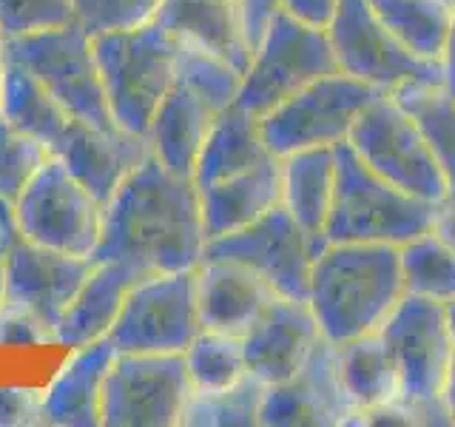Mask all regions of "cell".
<instances>
[{"label":"cell","mask_w":455,"mask_h":427,"mask_svg":"<svg viewBox=\"0 0 455 427\" xmlns=\"http://www.w3.org/2000/svg\"><path fill=\"white\" fill-rule=\"evenodd\" d=\"M205 225L191 177L151 154L103 205V237L92 262L120 260L142 277L203 262Z\"/></svg>","instance_id":"6da1fadb"},{"label":"cell","mask_w":455,"mask_h":427,"mask_svg":"<svg viewBox=\"0 0 455 427\" xmlns=\"http://www.w3.org/2000/svg\"><path fill=\"white\" fill-rule=\"evenodd\" d=\"M404 294L398 246L327 242L313 260L307 302L333 345L376 334Z\"/></svg>","instance_id":"7a4b0ae2"},{"label":"cell","mask_w":455,"mask_h":427,"mask_svg":"<svg viewBox=\"0 0 455 427\" xmlns=\"http://www.w3.org/2000/svg\"><path fill=\"white\" fill-rule=\"evenodd\" d=\"M239 85L242 71L231 63L191 43H180L174 85L163 97L146 134L151 154L174 174L191 177L213 123L234 106Z\"/></svg>","instance_id":"3957f363"},{"label":"cell","mask_w":455,"mask_h":427,"mask_svg":"<svg viewBox=\"0 0 455 427\" xmlns=\"http://www.w3.org/2000/svg\"><path fill=\"white\" fill-rule=\"evenodd\" d=\"M435 205L379 177L345 140L336 146V197L324 239L384 242L402 248L404 242L430 231Z\"/></svg>","instance_id":"277c9868"},{"label":"cell","mask_w":455,"mask_h":427,"mask_svg":"<svg viewBox=\"0 0 455 427\" xmlns=\"http://www.w3.org/2000/svg\"><path fill=\"white\" fill-rule=\"evenodd\" d=\"M387 345L398 382L402 405L416 424H452L444 405V382L450 374L455 339L447 325V310L441 302L416 294H404L402 302L379 327Z\"/></svg>","instance_id":"5b68a950"},{"label":"cell","mask_w":455,"mask_h":427,"mask_svg":"<svg viewBox=\"0 0 455 427\" xmlns=\"http://www.w3.org/2000/svg\"><path fill=\"white\" fill-rule=\"evenodd\" d=\"M94 54L114 123L146 137L163 97L174 85L180 40L163 26L146 23L97 35Z\"/></svg>","instance_id":"8992f818"},{"label":"cell","mask_w":455,"mask_h":427,"mask_svg":"<svg viewBox=\"0 0 455 427\" xmlns=\"http://www.w3.org/2000/svg\"><path fill=\"white\" fill-rule=\"evenodd\" d=\"M333 71H339V63L327 28L302 23L284 9H276L259 46L253 49L234 103L253 117H265L270 109Z\"/></svg>","instance_id":"52a82bcc"},{"label":"cell","mask_w":455,"mask_h":427,"mask_svg":"<svg viewBox=\"0 0 455 427\" xmlns=\"http://www.w3.org/2000/svg\"><path fill=\"white\" fill-rule=\"evenodd\" d=\"M6 57L32 71L71 120L100 128L114 125L94 54V37L80 20L12 37L6 40Z\"/></svg>","instance_id":"ba28073f"},{"label":"cell","mask_w":455,"mask_h":427,"mask_svg":"<svg viewBox=\"0 0 455 427\" xmlns=\"http://www.w3.org/2000/svg\"><path fill=\"white\" fill-rule=\"evenodd\" d=\"M26 242L92 260L103 237V203L52 154L14 199Z\"/></svg>","instance_id":"9c48e42d"},{"label":"cell","mask_w":455,"mask_h":427,"mask_svg":"<svg viewBox=\"0 0 455 427\" xmlns=\"http://www.w3.org/2000/svg\"><path fill=\"white\" fill-rule=\"evenodd\" d=\"M347 146L379 177L404 189L407 194L430 199V203H441L450 197L447 180L416 120L395 103L390 92H381L364 106L350 128Z\"/></svg>","instance_id":"30bf717a"},{"label":"cell","mask_w":455,"mask_h":427,"mask_svg":"<svg viewBox=\"0 0 455 427\" xmlns=\"http://www.w3.org/2000/svg\"><path fill=\"white\" fill-rule=\"evenodd\" d=\"M379 94L373 85L333 71L259 117L262 137L276 157L305 149H333L350 137L355 117Z\"/></svg>","instance_id":"8fae6325"},{"label":"cell","mask_w":455,"mask_h":427,"mask_svg":"<svg viewBox=\"0 0 455 427\" xmlns=\"http://www.w3.org/2000/svg\"><path fill=\"white\" fill-rule=\"evenodd\" d=\"M196 268L142 277L108 331L117 353H185L199 336Z\"/></svg>","instance_id":"7c38bea8"},{"label":"cell","mask_w":455,"mask_h":427,"mask_svg":"<svg viewBox=\"0 0 455 427\" xmlns=\"http://www.w3.org/2000/svg\"><path fill=\"white\" fill-rule=\"evenodd\" d=\"M322 246L313 239L293 214L276 205L239 231L205 239L203 260H225L253 270L274 294L307 299L313 260Z\"/></svg>","instance_id":"4fadbf2b"},{"label":"cell","mask_w":455,"mask_h":427,"mask_svg":"<svg viewBox=\"0 0 455 427\" xmlns=\"http://www.w3.org/2000/svg\"><path fill=\"white\" fill-rule=\"evenodd\" d=\"M194 388L182 353H117L106 376L100 422L108 427H174Z\"/></svg>","instance_id":"5bb4252c"},{"label":"cell","mask_w":455,"mask_h":427,"mask_svg":"<svg viewBox=\"0 0 455 427\" xmlns=\"http://www.w3.org/2000/svg\"><path fill=\"white\" fill-rule=\"evenodd\" d=\"M327 37H331L339 71L379 92H395L398 85L412 80L444 83L441 63L424 60L416 52H410L376 18L367 0H339L333 20L327 26Z\"/></svg>","instance_id":"9a60e30c"},{"label":"cell","mask_w":455,"mask_h":427,"mask_svg":"<svg viewBox=\"0 0 455 427\" xmlns=\"http://www.w3.org/2000/svg\"><path fill=\"white\" fill-rule=\"evenodd\" d=\"M355 405L339 374V356L331 339H319L305 365L288 382L265 384L262 427H339L353 424Z\"/></svg>","instance_id":"2e32d148"},{"label":"cell","mask_w":455,"mask_h":427,"mask_svg":"<svg viewBox=\"0 0 455 427\" xmlns=\"http://www.w3.org/2000/svg\"><path fill=\"white\" fill-rule=\"evenodd\" d=\"M4 270L9 302L32 310L57 336V325L80 294L85 277L92 274V260L20 239L4 260Z\"/></svg>","instance_id":"e0dca14e"},{"label":"cell","mask_w":455,"mask_h":427,"mask_svg":"<svg viewBox=\"0 0 455 427\" xmlns=\"http://www.w3.org/2000/svg\"><path fill=\"white\" fill-rule=\"evenodd\" d=\"M319 339L322 327L307 299L274 296L242 336L248 374L262 384L288 382Z\"/></svg>","instance_id":"ac0fdd59"},{"label":"cell","mask_w":455,"mask_h":427,"mask_svg":"<svg viewBox=\"0 0 455 427\" xmlns=\"http://www.w3.org/2000/svg\"><path fill=\"white\" fill-rule=\"evenodd\" d=\"M54 154L106 205L114 191L148 160L151 146L148 137L125 132L117 123L100 128L71 120L54 146Z\"/></svg>","instance_id":"d6986e66"},{"label":"cell","mask_w":455,"mask_h":427,"mask_svg":"<svg viewBox=\"0 0 455 427\" xmlns=\"http://www.w3.org/2000/svg\"><path fill=\"white\" fill-rule=\"evenodd\" d=\"M117 348L111 339H94L89 345H77L75 353L57 370V376L43 391L40 419L57 427H97L103 407L106 376L114 365Z\"/></svg>","instance_id":"ffe728a7"},{"label":"cell","mask_w":455,"mask_h":427,"mask_svg":"<svg viewBox=\"0 0 455 427\" xmlns=\"http://www.w3.org/2000/svg\"><path fill=\"white\" fill-rule=\"evenodd\" d=\"M154 23L180 43L222 57L242 75L251 66L253 49L245 32L242 0H163Z\"/></svg>","instance_id":"44dd1931"},{"label":"cell","mask_w":455,"mask_h":427,"mask_svg":"<svg viewBox=\"0 0 455 427\" xmlns=\"http://www.w3.org/2000/svg\"><path fill=\"white\" fill-rule=\"evenodd\" d=\"M274 296L253 270L225 260H203L196 265V308L203 331L245 336L256 317Z\"/></svg>","instance_id":"7402d4cb"},{"label":"cell","mask_w":455,"mask_h":427,"mask_svg":"<svg viewBox=\"0 0 455 427\" xmlns=\"http://www.w3.org/2000/svg\"><path fill=\"white\" fill-rule=\"evenodd\" d=\"M196 197L199 211H203L205 239L239 231L270 208L282 205V157L274 154L236 177L199 189Z\"/></svg>","instance_id":"603a6c76"},{"label":"cell","mask_w":455,"mask_h":427,"mask_svg":"<svg viewBox=\"0 0 455 427\" xmlns=\"http://www.w3.org/2000/svg\"><path fill=\"white\" fill-rule=\"evenodd\" d=\"M140 279H142L140 270L120 260L92 262V274L85 277L80 294L68 305L60 325H57V342L68 348H77L108 336V331L120 317V308L128 291Z\"/></svg>","instance_id":"cb8c5ba5"},{"label":"cell","mask_w":455,"mask_h":427,"mask_svg":"<svg viewBox=\"0 0 455 427\" xmlns=\"http://www.w3.org/2000/svg\"><path fill=\"white\" fill-rule=\"evenodd\" d=\"M336 197V146L282 157V205L324 248L327 220Z\"/></svg>","instance_id":"d4e9b609"},{"label":"cell","mask_w":455,"mask_h":427,"mask_svg":"<svg viewBox=\"0 0 455 427\" xmlns=\"http://www.w3.org/2000/svg\"><path fill=\"white\" fill-rule=\"evenodd\" d=\"M336 356L341 382H345L347 396L355 405V416L402 402L398 370L379 331L341 342V345H336Z\"/></svg>","instance_id":"484cf974"},{"label":"cell","mask_w":455,"mask_h":427,"mask_svg":"<svg viewBox=\"0 0 455 427\" xmlns=\"http://www.w3.org/2000/svg\"><path fill=\"white\" fill-rule=\"evenodd\" d=\"M0 117H6L23 134L46 142L52 151L71 123L66 109L46 92V85L12 57H6L0 71Z\"/></svg>","instance_id":"4316f807"},{"label":"cell","mask_w":455,"mask_h":427,"mask_svg":"<svg viewBox=\"0 0 455 427\" xmlns=\"http://www.w3.org/2000/svg\"><path fill=\"white\" fill-rule=\"evenodd\" d=\"M390 94L416 120L447 180L450 197H455V94L441 80H412Z\"/></svg>","instance_id":"83f0119b"},{"label":"cell","mask_w":455,"mask_h":427,"mask_svg":"<svg viewBox=\"0 0 455 427\" xmlns=\"http://www.w3.org/2000/svg\"><path fill=\"white\" fill-rule=\"evenodd\" d=\"M367 6L410 52L441 63L452 12L447 0H367Z\"/></svg>","instance_id":"f1b7e54d"},{"label":"cell","mask_w":455,"mask_h":427,"mask_svg":"<svg viewBox=\"0 0 455 427\" xmlns=\"http://www.w3.org/2000/svg\"><path fill=\"white\" fill-rule=\"evenodd\" d=\"M194 393H213L234 388L248 376L242 336H228L217 331H199L182 353Z\"/></svg>","instance_id":"f546056e"},{"label":"cell","mask_w":455,"mask_h":427,"mask_svg":"<svg viewBox=\"0 0 455 427\" xmlns=\"http://www.w3.org/2000/svg\"><path fill=\"white\" fill-rule=\"evenodd\" d=\"M402 270L407 294L447 305L455 299V248L441 242L433 231L404 242Z\"/></svg>","instance_id":"4dcf8cb0"},{"label":"cell","mask_w":455,"mask_h":427,"mask_svg":"<svg viewBox=\"0 0 455 427\" xmlns=\"http://www.w3.org/2000/svg\"><path fill=\"white\" fill-rule=\"evenodd\" d=\"M265 384L256 376H245L234 388L213 393H191L182 410V422L188 427H251L259 424Z\"/></svg>","instance_id":"1f68e13d"},{"label":"cell","mask_w":455,"mask_h":427,"mask_svg":"<svg viewBox=\"0 0 455 427\" xmlns=\"http://www.w3.org/2000/svg\"><path fill=\"white\" fill-rule=\"evenodd\" d=\"M52 154V146L0 117V197L14 203Z\"/></svg>","instance_id":"d6a6232c"},{"label":"cell","mask_w":455,"mask_h":427,"mask_svg":"<svg viewBox=\"0 0 455 427\" xmlns=\"http://www.w3.org/2000/svg\"><path fill=\"white\" fill-rule=\"evenodd\" d=\"M163 0H75V18L92 37L154 23Z\"/></svg>","instance_id":"836d02e7"},{"label":"cell","mask_w":455,"mask_h":427,"mask_svg":"<svg viewBox=\"0 0 455 427\" xmlns=\"http://www.w3.org/2000/svg\"><path fill=\"white\" fill-rule=\"evenodd\" d=\"M77 20L75 0H0V32L6 40Z\"/></svg>","instance_id":"e575fe53"},{"label":"cell","mask_w":455,"mask_h":427,"mask_svg":"<svg viewBox=\"0 0 455 427\" xmlns=\"http://www.w3.org/2000/svg\"><path fill=\"white\" fill-rule=\"evenodd\" d=\"M46 342H57L52 327L40 317H35L32 310L6 299L4 308H0V348L46 345Z\"/></svg>","instance_id":"d590c367"},{"label":"cell","mask_w":455,"mask_h":427,"mask_svg":"<svg viewBox=\"0 0 455 427\" xmlns=\"http://www.w3.org/2000/svg\"><path fill=\"white\" fill-rule=\"evenodd\" d=\"M43 391L35 388H0V427L43 424Z\"/></svg>","instance_id":"8d00e7d4"},{"label":"cell","mask_w":455,"mask_h":427,"mask_svg":"<svg viewBox=\"0 0 455 427\" xmlns=\"http://www.w3.org/2000/svg\"><path fill=\"white\" fill-rule=\"evenodd\" d=\"M339 0H279V9L293 14L296 20L310 23L316 28H327L336 14Z\"/></svg>","instance_id":"74e56055"},{"label":"cell","mask_w":455,"mask_h":427,"mask_svg":"<svg viewBox=\"0 0 455 427\" xmlns=\"http://www.w3.org/2000/svg\"><path fill=\"white\" fill-rule=\"evenodd\" d=\"M276 9H279V0H242V14H245V32L251 40V49L259 46L265 26L274 18Z\"/></svg>","instance_id":"f35d334b"},{"label":"cell","mask_w":455,"mask_h":427,"mask_svg":"<svg viewBox=\"0 0 455 427\" xmlns=\"http://www.w3.org/2000/svg\"><path fill=\"white\" fill-rule=\"evenodd\" d=\"M23 239L18 214H14V203L6 197H0V262L12 254V248Z\"/></svg>","instance_id":"ab89813d"},{"label":"cell","mask_w":455,"mask_h":427,"mask_svg":"<svg viewBox=\"0 0 455 427\" xmlns=\"http://www.w3.org/2000/svg\"><path fill=\"white\" fill-rule=\"evenodd\" d=\"M430 231L441 242H447L450 248H455V197L441 199V203L435 205V220H433Z\"/></svg>","instance_id":"60d3db41"},{"label":"cell","mask_w":455,"mask_h":427,"mask_svg":"<svg viewBox=\"0 0 455 427\" xmlns=\"http://www.w3.org/2000/svg\"><path fill=\"white\" fill-rule=\"evenodd\" d=\"M441 75H444V85L455 94V6L450 12V26H447L444 49H441Z\"/></svg>","instance_id":"b9f144b4"},{"label":"cell","mask_w":455,"mask_h":427,"mask_svg":"<svg viewBox=\"0 0 455 427\" xmlns=\"http://www.w3.org/2000/svg\"><path fill=\"white\" fill-rule=\"evenodd\" d=\"M444 405L450 410V419L455 424V356H452V365H450V374H447V382H444Z\"/></svg>","instance_id":"7bdbcfd3"},{"label":"cell","mask_w":455,"mask_h":427,"mask_svg":"<svg viewBox=\"0 0 455 427\" xmlns=\"http://www.w3.org/2000/svg\"><path fill=\"white\" fill-rule=\"evenodd\" d=\"M444 310H447V325H450V334H452V339H455V299H452V302H447V305H444Z\"/></svg>","instance_id":"ee69618b"},{"label":"cell","mask_w":455,"mask_h":427,"mask_svg":"<svg viewBox=\"0 0 455 427\" xmlns=\"http://www.w3.org/2000/svg\"><path fill=\"white\" fill-rule=\"evenodd\" d=\"M6 302V270H4V262H0V308Z\"/></svg>","instance_id":"f6af8a7d"},{"label":"cell","mask_w":455,"mask_h":427,"mask_svg":"<svg viewBox=\"0 0 455 427\" xmlns=\"http://www.w3.org/2000/svg\"><path fill=\"white\" fill-rule=\"evenodd\" d=\"M447 4H450V6H455V0H447Z\"/></svg>","instance_id":"bcb514c9"}]
</instances>
